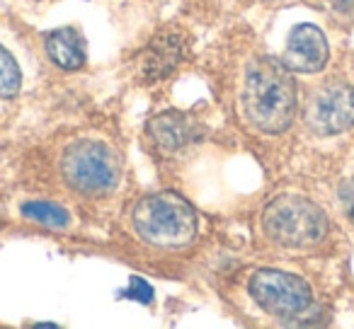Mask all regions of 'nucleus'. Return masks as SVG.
<instances>
[{
    "mask_svg": "<svg viewBox=\"0 0 354 329\" xmlns=\"http://www.w3.org/2000/svg\"><path fill=\"white\" fill-rule=\"evenodd\" d=\"M243 107L255 128L281 133L296 117V83L284 61L262 56L248 66Z\"/></svg>",
    "mask_w": 354,
    "mask_h": 329,
    "instance_id": "f257e3e1",
    "label": "nucleus"
},
{
    "mask_svg": "<svg viewBox=\"0 0 354 329\" xmlns=\"http://www.w3.org/2000/svg\"><path fill=\"white\" fill-rule=\"evenodd\" d=\"M133 232L153 247H185L197 237V211L172 192L141 199L131 213Z\"/></svg>",
    "mask_w": 354,
    "mask_h": 329,
    "instance_id": "f03ea898",
    "label": "nucleus"
},
{
    "mask_svg": "<svg viewBox=\"0 0 354 329\" xmlns=\"http://www.w3.org/2000/svg\"><path fill=\"white\" fill-rule=\"evenodd\" d=\"M262 230L274 245L306 250L328 235V216L304 197H277L262 213Z\"/></svg>",
    "mask_w": 354,
    "mask_h": 329,
    "instance_id": "7ed1b4c3",
    "label": "nucleus"
},
{
    "mask_svg": "<svg viewBox=\"0 0 354 329\" xmlns=\"http://www.w3.org/2000/svg\"><path fill=\"white\" fill-rule=\"evenodd\" d=\"M61 175L73 192L85 197H104L119 182V157L107 143L80 141L66 148Z\"/></svg>",
    "mask_w": 354,
    "mask_h": 329,
    "instance_id": "20e7f679",
    "label": "nucleus"
},
{
    "mask_svg": "<svg viewBox=\"0 0 354 329\" xmlns=\"http://www.w3.org/2000/svg\"><path fill=\"white\" fill-rule=\"evenodd\" d=\"M248 290L265 312L281 319L301 317L313 305V290L301 276L277 269H260L250 276Z\"/></svg>",
    "mask_w": 354,
    "mask_h": 329,
    "instance_id": "39448f33",
    "label": "nucleus"
},
{
    "mask_svg": "<svg viewBox=\"0 0 354 329\" xmlns=\"http://www.w3.org/2000/svg\"><path fill=\"white\" fill-rule=\"evenodd\" d=\"M306 123L320 136H337L354 126V85L325 83L308 97Z\"/></svg>",
    "mask_w": 354,
    "mask_h": 329,
    "instance_id": "423d86ee",
    "label": "nucleus"
},
{
    "mask_svg": "<svg viewBox=\"0 0 354 329\" xmlns=\"http://www.w3.org/2000/svg\"><path fill=\"white\" fill-rule=\"evenodd\" d=\"M281 61L291 73H318L328 63V39L315 25L294 27Z\"/></svg>",
    "mask_w": 354,
    "mask_h": 329,
    "instance_id": "0eeeda50",
    "label": "nucleus"
},
{
    "mask_svg": "<svg viewBox=\"0 0 354 329\" xmlns=\"http://www.w3.org/2000/svg\"><path fill=\"white\" fill-rule=\"evenodd\" d=\"M151 138L158 148L167 152H177L183 148L199 143L204 136V126L194 117L185 112H162L148 123Z\"/></svg>",
    "mask_w": 354,
    "mask_h": 329,
    "instance_id": "6e6552de",
    "label": "nucleus"
},
{
    "mask_svg": "<svg viewBox=\"0 0 354 329\" xmlns=\"http://www.w3.org/2000/svg\"><path fill=\"white\" fill-rule=\"evenodd\" d=\"M46 54L51 56L59 68L64 70H78L85 63V49H83V37L73 27H61V30L46 32L44 34Z\"/></svg>",
    "mask_w": 354,
    "mask_h": 329,
    "instance_id": "1a4fd4ad",
    "label": "nucleus"
},
{
    "mask_svg": "<svg viewBox=\"0 0 354 329\" xmlns=\"http://www.w3.org/2000/svg\"><path fill=\"white\" fill-rule=\"evenodd\" d=\"M183 37L180 34H162L151 44L146 54V63H143V75L148 80H160L170 73L177 66V61L183 59Z\"/></svg>",
    "mask_w": 354,
    "mask_h": 329,
    "instance_id": "9d476101",
    "label": "nucleus"
},
{
    "mask_svg": "<svg viewBox=\"0 0 354 329\" xmlns=\"http://www.w3.org/2000/svg\"><path fill=\"white\" fill-rule=\"evenodd\" d=\"M20 211L27 221L37 223V226L51 228V230L68 228V223H71L68 211L61 208L59 203H54V201H27V203H22Z\"/></svg>",
    "mask_w": 354,
    "mask_h": 329,
    "instance_id": "9b49d317",
    "label": "nucleus"
},
{
    "mask_svg": "<svg viewBox=\"0 0 354 329\" xmlns=\"http://www.w3.org/2000/svg\"><path fill=\"white\" fill-rule=\"evenodd\" d=\"M22 73L17 68V61L8 49L0 46V97H15L20 92Z\"/></svg>",
    "mask_w": 354,
    "mask_h": 329,
    "instance_id": "f8f14e48",
    "label": "nucleus"
},
{
    "mask_svg": "<svg viewBox=\"0 0 354 329\" xmlns=\"http://www.w3.org/2000/svg\"><path fill=\"white\" fill-rule=\"evenodd\" d=\"M122 295H124V298L141 300V303H151V300H153V288L143 279H138V276H131V281H129V288L124 290Z\"/></svg>",
    "mask_w": 354,
    "mask_h": 329,
    "instance_id": "ddd939ff",
    "label": "nucleus"
},
{
    "mask_svg": "<svg viewBox=\"0 0 354 329\" xmlns=\"http://www.w3.org/2000/svg\"><path fill=\"white\" fill-rule=\"evenodd\" d=\"M339 201H342L344 216L354 223V179L342 182V187H339Z\"/></svg>",
    "mask_w": 354,
    "mask_h": 329,
    "instance_id": "4468645a",
    "label": "nucleus"
},
{
    "mask_svg": "<svg viewBox=\"0 0 354 329\" xmlns=\"http://www.w3.org/2000/svg\"><path fill=\"white\" fill-rule=\"evenodd\" d=\"M325 6L342 17H354V0H325Z\"/></svg>",
    "mask_w": 354,
    "mask_h": 329,
    "instance_id": "2eb2a0df",
    "label": "nucleus"
}]
</instances>
